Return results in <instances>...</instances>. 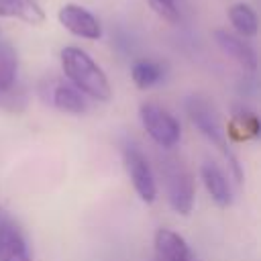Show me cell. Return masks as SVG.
I'll list each match as a JSON object with an SVG mask.
<instances>
[{
	"mask_svg": "<svg viewBox=\"0 0 261 261\" xmlns=\"http://www.w3.org/2000/svg\"><path fill=\"white\" fill-rule=\"evenodd\" d=\"M155 261H196L186 239L171 228H157L153 237Z\"/></svg>",
	"mask_w": 261,
	"mask_h": 261,
	"instance_id": "7",
	"label": "cell"
},
{
	"mask_svg": "<svg viewBox=\"0 0 261 261\" xmlns=\"http://www.w3.org/2000/svg\"><path fill=\"white\" fill-rule=\"evenodd\" d=\"M51 102L57 110L67 114H82L86 112V100L80 90H75L71 84L59 82L51 90Z\"/></svg>",
	"mask_w": 261,
	"mask_h": 261,
	"instance_id": "14",
	"label": "cell"
},
{
	"mask_svg": "<svg viewBox=\"0 0 261 261\" xmlns=\"http://www.w3.org/2000/svg\"><path fill=\"white\" fill-rule=\"evenodd\" d=\"M130 77L139 90H149L163 77V67L151 59H137L130 67Z\"/></svg>",
	"mask_w": 261,
	"mask_h": 261,
	"instance_id": "16",
	"label": "cell"
},
{
	"mask_svg": "<svg viewBox=\"0 0 261 261\" xmlns=\"http://www.w3.org/2000/svg\"><path fill=\"white\" fill-rule=\"evenodd\" d=\"M147 2H149V6L153 8V12H155L159 18H163V20H167V22H171V24L179 22L181 14H179L177 0H147Z\"/></svg>",
	"mask_w": 261,
	"mask_h": 261,
	"instance_id": "17",
	"label": "cell"
},
{
	"mask_svg": "<svg viewBox=\"0 0 261 261\" xmlns=\"http://www.w3.org/2000/svg\"><path fill=\"white\" fill-rule=\"evenodd\" d=\"M0 216H2V208H0Z\"/></svg>",
	"mask_w": 261,
	"mask_h": 261,
	"instance_id": "18",
	"label": "cell"
},
{
	"mask_svg": "<svg viewBox=\"0 0 261 261\" xmlns=\"http://www.w3.org/2000/svg\"><path fill=\"white\" fill-rule=\"evenodd\" d=\"M0 261H33L20 228L0 216Z\"/></svg>",
	"mask_w": 261,
	"mask_h": 261,
	"instance_id": "9",
	"label": "cell"
},
{
	"mask_svg": "<svg viewBox=\"0 0 261 261\" xmlns=\"http://www.w3.org/2000/svg\"><path fill=\"white\" fill-rule=\"evenodd\" d=\"M186 112L192 120V124L202 133V137H206L228 161V165L232 167L234 175L239 177L241 181V167H239V161L234 157V153L230 151L228 147V139H226V130H224V124L216 112V108L202 96H190L186 100Z\"/></svg>",
	"mask_w": 261,
	"mask_h": 261,
	"instance_id": "2",
	"label": "cell"
},
{
	"mask_svg": "<svg viewBox=\"0 0 261 261\" xmlns=\"http://www.w3.org/2000/svg\"><path fill=\"white\" fill-rule=\"evenodd\" d=\"M57 18H59V24L73 37H80L86 41H98L102 37L100 20L80 4H73V2L63 4L57 12Z\"/></svg>",
	"mask_w": 261,
	"mask_h": 261,
	"instance_id": "6",
	"label": "cell"
},
{
	"mask_svg": "<svg viewBox=\"0 0 261 261\" xmlns=\"http://www.w3.org/2000/svg\"><path fill=\"white\" fill-rule=\"evenodd\" d=\"M122 165L137 196L143 202L153 204L157 198V181H155V173L145 153L135 145H126L122 149Z\"/></svg>",
	"mask_w": 261,
	"mask_h": 261,
	"instance_id": "5",
	"label": "cell"
},
{
	"mask_svg": "<svg viewBox=\"0 0 261 261\" xmlns=\"http://www.w3.org/2000/svg\"><path fill=\"white\" fill-rule=\"evenodd\" d=\"M139 118L145 133L157 143L161 149H173L181 139L179 120L155 102H143L139 108Z\"/></svg>",
	"mask_w": 261,
	"mask_h": 261,
	"instance_id": "4",
	"label": "cell"
},
{
	"mask_svg": "<svg viewBox=\"0 0 261 261\" xmlns=\"http://www.w3.org/2000/svg\"><path fill=\"white\" fill-rule=\"evenodd\" d=\"M212 35H214L216 45L228 57H232L243 69H249V71H255L257 69V53H255V49L243 37H239L234 33H228L224 29H216Z\"/></svg>",
	"mask_w": 261,
	"mask_h": 261,
	"instance_id": "8",
	"label": "cell"
},
{
	"mask_svg": "<svg viewBox=\"0 0 261 261\" xmlns=\"http://www.w3.org/2000/svg\"><path fill=\"white\" fill-rule=\"evenodd\" d=\"M200 177L204 181V188L208 192V196L212 198V202L220 208H226L232 202V192H230V184L224 175V171L216 165V163H204L200 167Z\"/></svg>",
	"mask_w": 261,
	"mask_h": 261,
	"instance_id": "10",
	"label": "cell"
},
{
	"mask_svg": "<svg viewBox=\"0 0 261 261\" xmlns=\"http://www.w3.org/2000/svg\"><path fill=\"white\" fill-rule=\"evenodd\" d=\"M61 69L69 84L80 90L84 96L98 100V102H110L112 88L108 82V75L104 69L92 59V55L75 45H67L59 53Z\"/></svg>",
	"mask_w": 261,
	"mask_h": 261,
	"instance_id": "1",
	"label": "cell"
},
{
	"mask_svg": "<svg viewBox=\"0 0 261 261\" xmlns=\"http://www.w3.org/2000/svg\"><path fill=\"white\" fill-rule=\"evenodd\" d=\"M0 16L20 18L27 24L45 22V12L39 0H0Z\"/></svg>",
	"mask_w": 261,
	"mask_h": 261,
	"instance_id": "12",
	"label": "cell"
},
{
	"mask_svg": "<svg viewBox=\"0 0 261 261\" xmlns=\"http://www.w3.org/2000/svg\"><path fill=\"white\" fill-rule=\"evenodd\" d=\"M18 57L10 43L0 41V94H6L16 84Z\"/></svg>",
	"mask_w": 261,
	"mask_h": 261,
	"instance_id": "15",
	"label": "cell"
},
{
	"mask_svg": "<svg viewBox=\"0 0 261 261\" xmlns=\"http://www.w3.org/2000/svg\"><path fill=\"white\" fill-rule=\"evenodd\" d=\"M226 130V139H232V141H251V139H257L259 137V130H261V124H259V118L255 112L247 110V108H237L230 122L224 126Z\"/></svg>",
	"mask_w": 261,
	"mask_h": 261,
	"instance_id": "11",
	"label": "cell"
},
{
	"mask_svg": "<svg viewBox=\"0 0 261 261\" xmlns=\"http://www.w3.org/2000/svg\"><path fill=\"white\" fill-rule=\"evenodd\" d=\"M159 175L163 181V190L173 212L188 216L194 210L196 186L194 175L186 167V163L175 155H165L159 161Z\"/></svg>",
	"mask_w": 261,
	"mask_h": 261,
	"instance_id": "3",
	"label": "cell"
},
{
	"mask_svg": "<svg viewBox=\"0 0 261 261\" xmlns=\"http://www.w3.org/2000/svg\"><path fill=\"white\" fill-rule=\"evenodd\" d=\"M228 20L232 24V29L237 31L239 37L243 39H251L257 35L259 31V20H257V12L251 8V4L247 2H234L228 6L226 10Z\"/></svg>",
	"mask_w": 261,
	"mask_h": 261,
	"instance_id": "13",
	"label": "cell"
}]
</instances>
